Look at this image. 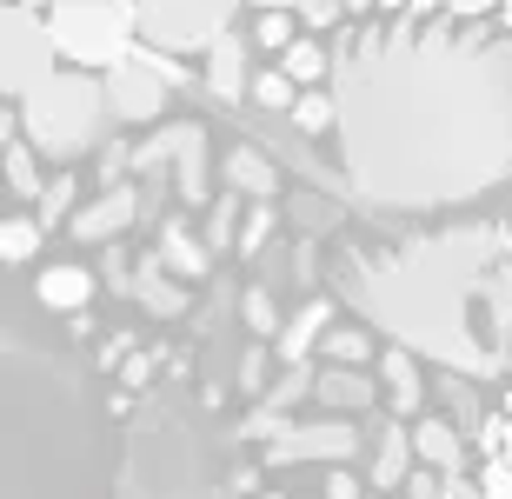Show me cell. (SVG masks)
Returning <instances> with one entry per match:
<instances>
[{"label":"cell","instance_id":"277c9868","mask_svg":"<svg viewBox=\"0 0 512 499\" xmlns=\"http://www.w3.org/2000/svg\"><path fill=\"white\" fill-rule=\"evenodd\" d=\"M54 74H60V47H54V34H47V14L7 7V20H0V87L20 94V100H34Z\"/></svg>","mask_w":512,"mask_h":499},{"label":"cell","instance_id":"8992f818","mask_svg":"<svg viewBox=\"0 0 512 499\" xmlns=\"http://www.w3.org/2000/svg\"><path fill=\"white\" fill-rule=\"evenodd\" d=\"M353 453H360V433H353V426H293V433H286L280 446H266V466H300V460H353Z\"/></svg>","mask_w":512,"mask_h":499},{"label":"cell","instance_id":"30bf717a","mask_svg":"<svg viewBox=\"0 0 512 499\" xmlns=\"http://www.w3.org/2000/svg\"><path fill=\"white\" fill-rule=\"evenodd\" d=\"M227 180H233V193H247L253 207H273V193H280V167H273L260 147H233L227 154Z\"/></svg>","mask_w":512,"mask_h":499},{"label":"cell","instance_id":"5b68a950","mask_svg":"<svg viewBox=\"0 0 512 499\" xmlns=\"http://www.w3.org/2000/svg\"><path fill=\"white\" fill-rule=\"evenodd\" d=\"M167 87L173 80L160 74V54L153 47H133L114 74H107V107H114V120H160L167 114Z\"/></svg>","mask_w":512,"mask_h":499},{"label":"cell","instance_id":"d6986e66","mask_svg":"<svg viewBox=\"0 0 512 499\" xmlns=\"http://www.w3.org/2000/svg\"><path fill=\"white\" fill-rule=\"evenodd\" d=\"M240 207H247V193H220V200L207 207V227H200V240H207L213 253L240 247V227H247V220H240Z\"/></svg>","mask_w":512,"mask_h":499},{"label":"cell","instance_id":"ba28073f","mask_svg":"<svg viewBox=\"0 0 512 499\" xmlns=\"http://www.w3.org/2000/svg\"><path fill=\"white\" fill-rule=\"evenodd\" d=\"M153 260H160L173 280H200V273L213 267V247H207V240H200L193 227L167 220V227H160V247H153Z\"/></svg>","mask_w":512,"mask_h":499},{"label":"cell","instance_id":"e0dca14e","mask_svg":"<svg viewBox=\"0 0 512 499\" xmlns=\"http://www.w3.org/2000/svg\"><path fill=\"white\" fill-rule=\"evenodd\" d=\"M413 433H399V426H386L380 433V466H373V493H393V486L413 480Z\"/></svg>","mask_w":512,"mask_h":499},{"label":"cell","instance_id":"ac0fdd59","mask_svg":"<svg viewBox=\"0 0 512 499\" xmlns=\"http://www.w3.org/2000/svg\"><path fill=\"white\" fill-rule=\"evenodd\" d=\"M380 373H386V393H393V413H419V366L406 346L380 353Z\"/></svg>","mask_w":512,"mask_h":499},{"label":"cell","instance_id":"6da1fadb","mask_svg":"<svg viewBox=\"0 0 512 499\" xmlns=\"http://www.w3.org/2000/svg\"><path fill=\"white\" fill-rule=\"evenodd\" d=\"M107 114H114V107H107V80L67 67V74H54L34 100H20V134H27L34 154L74 160L100 140V120Z\"/></svg>","mask_w":512,"mask_h":499},{"label":"cell","instance_id":"f6af8a7d","mask_svg":"<svg viewBox=\"0 0 512 499\" xmlns=\"http://www.w3.org/2000/svg\"><path fill=\"white\" fill-rule=\"evenodd\" d=\"M14 7H34V14H40V7H47V14H54L60 0H14Z\"/></svg>","mask_w":512,"mask_h":499},{"label":"cell","instance_id":"484cf974","mask_svg":"<svg viewBox=\"0 0 512 499\" xmlns=\"http://www.w3.org/2000/svg\"><path fill=\"white\" fill-rule=\"evenodd\" d=\"M286 433H293V413H280V406H266V400L240 420V440H273V446H280Z\"/></svg>","mask_w":512,"mask_h":499},{"label":"cell","instance_id":"ee69618b","mask_svg":"<svg viewBox=\"0 0 512 499\" xmlns=\"http://www.w3.org/2000/svg\"><path fill=\"white\" fill-rule=\"evenodd\" d=\"M386 14H413V0H380Z\"/></svg>","mask_w":512,"mask_h":499},{"label":"cell","instance_id":"7bdbcfd3","mask_svg":"<svg viewBox=\"0 0 512 499\" xmlns=\"http://www.w3.org/2000/svg\"><path fill=\"white\" fill-rule=\"evenodd\" d=\"M260 14H300V0H253Z\"/></svg>","mask_w":512,"mask_h":499},{"label":"cell","instance_id":"ab89813d","mask_svg":"<svg viewBox=\"0 0 512 499\" xmlns=\"http://www.w3.org/2000/svg\"><path fill=\"white\" fill-rule=\"evenodd\" d=\"M100 280H107V287H133V280H127V260H120V253H107V260H100Z\"/></svg>","mask_w":512,"mask_h":499},{"label":"cell","instance_id":"f1b7e54d","mask_svg":"<svg viewBox=\"0 0 512 499\" xmlns=\"http://www.w3.org/2000/svg\"><path fill=\"white\" fill-rule=\"evenodd\" d=\"M247 100H260V107H300V87H293L280 67H266V74H253V94Z\"/></svg>","mask_w":512,"mask_h":499},{"label":"cell","instance_id":"f35d334b","mask_svg":"<svg viewBox=\"0 0 512 499\" xmlns=\"http://www.w3.org/2000/svg\"><path fill=\"white\" fill-rule=\"evenodd\" d=\"M493 7H506V0H446V14H459V20H479V14H493Z\"/></svg>","mask_w":512,"mask_h":499},{"label":"cell","instance_id":"74e56055","mask_svg":"<svg viewBox=\"0 0 512 499\" xmlns=\"http://www.w3.org/2000/svg\"><path fill=\"white\" fill-rule=\"evenodd\" d=\"M326 499H360V480H353V473H340V466H333V473H326Z\"/></svg>","mask_w":512,"mask_h":499},{"label":"cell","instance_id":"4fadbf2b","mask_svg":"<svg viewBox=\"0 0 512 499\" xmlns=\"http://www.w3.org/2000/svg\"><path fill=\"white\" fill-rule=\"evenodd\" d=\"M87 300H94V273H87V267H47V273H40V307L80 320Z\"/></svg>","mask_w":512,"mask_h":499},{"label":"cell","instance_id":"cb8c5ba5","mask_svg":"<svg viewBox=\"0 0 512 499\" xmlns=\"http://www.w3.org/2000/svg\"><path fill=\"white\" fill-rule=\"evenodd\" d=\"M320 360H340L346 373H360V360H373V340H366L360 327H340V333H326Z\"/></svg>","mask_w":512,"mask_h":499},{"label":"cell","instance_id":"4dcf8cb0","mask_svg":"<svg viewBox=\"0 0 512 499\" xmlns=\"http://www.w3.org/2000/svg\"><path fill=\"white\" fill-rule=\"evenodd\" d=\"M313 373H306V366H286V380L273 386V393H266V406H280V413H293V400H300V393H313Z\"/></svg>","mask_w":512,"mask_h":499},{"label":"cell","instance_id":"b9f144b4","mask_svg":"<svg viewBox=\"0 0 512 499\" xmlns=\"http://www.w3.org/2000/svg\"><path fill=\"white\" fill-rule=\"evenodd\" d=\"M446 499H486V493H479L466 473H453V480H446Z\"/></svg>","mask_w":512,"mask_h":499},{"label":"cell","instance_id":"44dd1931","mask_svg":"<svg viewBox=\"0 0 512 499\" xmlns=\"http://www.w3.org/2000/svg\"><path fill=\"white\" fill-rule=\"evenodd\" d=\"M0 140H7V187H14L20 200H40L47 180H40V167H34V147H27L20 134H0Z\"/></svg>","mask_w":512,"mask_h":499},{"label":"cell","instance_id":"f546056e","mask_svg":"<svg viewBox=\"0 0 512 499\" xmlns=\"http://www.w3.org/2000/svg\"><path fill=\"white\" fill-rule=\"evenodd\" d=\"M293 127H300V134H326V127H333V100H326V94H300Z\"/></svg>","mask_w":512,"mask_h":499},{"label":"cell","instance_id":"7dc6e473","mask_svg":"<svg viewBox=\"0 0 512 499\" xmlns=\"http://www.w3.org/2000/svg\"><path fill=\"white\" fill-rule=\"evenodd\" d=\"M433 7H446V0H413V14H433Z\"/></svg>","mask_w":512,"mask_h":499},{"label":"cell","instance_id":"9a60e30c","mask_svg":"<svg viewBox=\"0 0 512 499\" xmlns=\"http://www.w3.org/2000/svg\"><path fill=\"white\" fill-rule=\"evenodd\" d=\"M173 187H180L187 207H213L207 200V127H200V120L187 127V147H180V160H173Z\"/></svg>","mask_w":512,"mask_h":499},{"label":"cell","instance_id":"7a4b0ae2","mask_svg":"<svg viewBox=\"0 0 512 499\" xmlns=\"http://www.w3.org/2000/svg\"><path fill=\"white\" fill-rule=\"evenodd\" d=\"M47 34L67 60H74L80 74L87 67H107L114 74L120 60L140 47V0H60L54 14H47Z\"/></svg>","mask_w":512,"mask_h":499},{"label":"cell","instance_id":"d4e9b609","mask_svg":"<svg viewBox=\"0 0 512 499\" xmlns=\"http://www.w3.org/2000/svg\"><path fill=\"white\" fill-rule=\"evenodd\" d=\"M253 40H260L266 54H286V47H300V14H260L253 20Z\"/></svg>","mask_w":512,"mask_h":499},{"label":"cell","instance_id":"60d3db41","mask_svg":"<svg viewBox=\"0 0 512 499\" xmlns=\"http://www.w3.org/2000/svg\"><path fill=\"white\" fill-rule=\"evenodd\" d=\"M293 273H300V287H313V280H320V260H313V247L293 253Z\"/></svg>","mask_w":512,"mask_h":499},{"label":"cell","instance_id":"836d02e7","mask_svg":"<svg viewBox=\"0 0 512 499\" xmlns=\"http://www.w3.org/2000/svg\"><path fill=\"white\" fill-rule=\"evenodd\" d=\"M240 386H247V393H260V386H266V346L260 340L240 353Z\"/></svg>","mask_w":512,"mask_h":499},{"label":"cell","instance_id":"d590c367","mask_svg":"<svg viewBox=\"0 0 512 499\" xmlns=\"http://www.w3.org/2000/svg\"><path fill=\"white\" fill-rule=\"evenodd\" d=\"M406 499H446V473H433V466H419L413 480H406Z\"/></svg>","mask_w":512,"mask_h":499},{"label":"cell","instance_id":"52a82bcc","mask_svg":"<svg viewBox=\"0 0 512 499\" xmlns=\"http://www.w3.org/2000/svg\"><path fill=\"white\" fill-rule=\"evenodd\" d=\"M140 213H147V193H140V187L127 180V187H114L107 200L80 207V213H74V233H80V240H114V233H127L133 220H140Z\"/></svg>","mask_w":512,"mask_h":499},{"label":"cell","instance_id":"ffe728a7","mask_svg":"<svg viewBox=\"0 0 512 499\" xmlns=\"http://www.w3.org/2000/svg\"><path fill=\"white\" fill-rule=\"evenodd\" d=\"M240 320H247V333H253V340H273V346H280V333H286V320H280V307H273V293H266V287H247V293H240Z\"/></svg>","mask_w":512,"mask_h":499},{"label":"cell","instance_id":"e575fe53","mask_svg":"<svg viewBox=\"0 0 512 499\" xmlns=\"http://www.w3.org/2000/svg\"><path fill=\"white\" fill-rule=\"evenodd\" d=\"M133 353H140V346H133V333H107V340H100V366H107V373H114V366H127Z\"/></svg>","mask_w":512,"mask_h":499},{"label":"cell","instance_id":"c3c4849f","mask_svg":"<svg viewBox=\"0 0 512 499\" xmlns=\"http://www.w3.org/2000/svg\"><path fill=\"white\" fill-rule=\"evenodd\" d=\"M499 14H506V27H512V0H506V7H499Z\"/></svg>","mask_w":512,"mask_h":499},{"label":"cell","instance_id":"7c38bea8","mask_svg":"<svg viewBox=\"0 0 512 499\" xmlns=\"http://www.w3.org/2000/svg\"><path fill=\"white\" fill-rule=\"evenodd\" d=\"M207 94H220V100L253 94V74H247V40H240V34H227V40H220V47L207 54Z\"/></svg>","mask_w":512,"mask_h":499},{"label":"cell","instance_id":"4316f807","mask_svg":"<svg viewBox=\"0 0 512 499\" xmlns=\"http://www.w3.org/2000/svg\"><path fill=\"white\" fill-rule=\"evenodd\" d=\"M40 220H7V227H0V253H7V267H20V260H34L40 253Z\"/></svg>","mask_w":512,"mask_h":499},{"label":"cell","instance_id":"2e32d148","mask_svg":"<svg viewBox=\"0 0 512 499\" xmlns=\"http://www.w3.org/2000/svg\"><path fill=\"white\" fill-rule=\"evenodd\" d=\"M313 400L333 406V413H360V406H373V380H366V373H346V366H326L320 386H313Z\"/></svg>","mask_w":512,"mask_h":499},{"label":"cell","instance_id":"3957f363","mask_svg":"<svg viewBox=\"0 0 512 499\" xmlns=\"http://www.w3.org/2000/svg\"><path fill=\"white\" fill-rule=\"evenodd\" d=\"M240 0H140V34L160 54H200L227 40V20Z\"/></svg>","mask_w":512,"mask_h":499},{"label":"cell","instance_id":"8fae6325","mask_svg":"<svg viewBox=\"0 0 512 499\" xmlns=\"http://www.w3.org/2000/svg\"><path fill=\"white\" fill-rule=\"evenodd\" d=\"M413 453L426 466H439L446 480H453V473H466V433H459V426H446V420H419L413 426Z\"/></svg>","mask_w":512,"mask_h":499},{"label":"cell","instance_id":"d6a6232c","mask_svg":"<svg viewBox=\"0 0 512 499\" xmlns=\"http://www.w3.org/2000/svg\"><path fill=\"white\" fill-rule=\"evenodd\" d=\"M266 240H273V207H253L247 227H240V253H260Z\"/></svg>","mask_w":512,"mask_h":499},{"label":"cell","instance_id":"bcb514c9","mask_svg":"<svg viewBox=\"0 0 512 499\" xmlns=\"http://www.w3.org/2000/svg\"><path fill=\"white\" fill-rule=\"evenodd\" d=\"M366 7H380V0H346V14H366Z\"/></svg>","mask_w":512,"mask_h":499},{"label":"cell","instance_id":"603a6c76","mask_svg":"<svg viewBox=\"0 0 512 499\" xmlns=\"http://www.w3.org/2000/svg\"><path fill=\"white\" fill-rule=\"evenodd\" d=\"M74 200H80V180H74V173H60V180H47L34 220H40V227H60V220H74V213H80Z\"/></svg>","mask_w":512,"mask_h":499},{"label":"cell","instance_id":"8d00e7d4","mask_svg":"<svg viewBox=\"0 0 512 499\" xmlns=\"http://www.w3.org/2000/svg\"><path fill=\"white\" fill-rule=\"evenodd\" d=\"M512 420V406H499ZM486 499H512V466H499V460H486Z\"/></svg>","mask_w":512,"mask_h":499},{"label":"cell","instance_id":"83f0119b","mask_svg":"<svg viewBox=\"0 0 512 499\" xmlns=\"http://www.w3.org/2000/svg\"><path fill=\"white\" fill-rule=\"evenodd\" d=\"M167 360H173L167 346H140V353H133V360L120 366V393H140V386H147V380H153V373H160Z\"/></svg>","mask_w":512,"mask_h":499},{"label":"cell","instance_id":"9c48e42d","mask_svg":"<svg viewBox=\"0 0 512 499\" xmlns=\"http://www.w3.org/2000/svg\"><path fill=\"white\" fill-rule=\"evenodd\" d=\"M133 300H140L153 320H180V313H187V287H180V280H173L153 253L140 260V273H133Z\"/></svg>","mask_w":512,"mask_h":499},{"label":"cell","instance_id":"1f68e13d","mask_svg":"<svg viewBox=\"0 0 512 499\" xmlns=\"http://www.w3.org/2000/svg\"><path fill=\"white\" fill-rule=\"evenodd\" d=\"M346 20V0H300V27L326 34V27H340Z\"/></svg>","mask_w":512,"mask_h":499},{"label":"cell","instance_id":"7402d4cb","mask_svg":"<svg viewBox=\"0 0 512 499\" xmlns=\"http://www.w3.org/2000/svg\"><path fill=\"white\" fill-rule=\"evenodd\" d=\"M280 74L293 80V87H313V80H326V47H320V40L286 47V54H280Z\"/></svg>","mask_w":512,"mask_h":499},{"label":"cell","instance_id":"5bb4252c","mask_svg":"<svg viewBox=\"0 0 512 499\" xmlns=\"http://www.w3.org/2000/svg\"><path fill=\"white\" fill-rule=\"evenodd\" d=\"M326 300H306L300 313H293V320H286V333H280V360L286 366H306L313 360V346H326Z\"/></svg>","mask_w":512,"mask_h":499}]
</instances>
